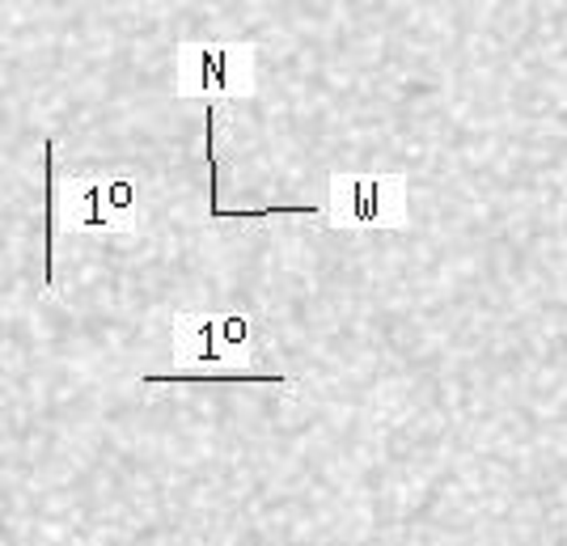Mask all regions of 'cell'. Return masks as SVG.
Listing matches in <instances>:
<instances>
[{"instance_id":"cell-6","label":"cell","mask_w":567,"mask_h":546,"mask_svg":"<svg viewBox=\"0 0 567 546\" xmlns=\"http://www.w3.org/2000/svg\"><path fill=\"white\" fill-rule=\"evenodd\" d=\"M204 157H208V174H213V213L216 220H225V208H220V166H216V106L204 111Z\"/></svg>"},{"instance_id":"cell-1","label":"cell","mask_w":567,"mask_h":546,"mask_svg":"<svg viewBox=\"0 0 567 546\" xmlns=\"http://www.w3.org/2000/svg\"><path fill=\"white\" fill-rule=\"evenodd\" d=\"M174 352L187 360L190 373H144V385H174V381H271L288 385L284 373H241L234 369L237 352L225 339L220 313H174Z\"/></svg>"},{"instance_id":"cell-5","label":"cell","mask_w":567,"mask_h":546,"mask_svg":"<svg viewBox=\"0 0 567 546\" xmlns=\"http://www.w3.org/2000/svg\"><path fill=\"white\" fill-rule=\"evenodd\" d=\"M43 178H48V246H43V285L48 292L55 288V241L64 225V187H60V169H55V141H43Z\"/></svg>"},{"instance_id":"cell-3","label":"cell","mask_w":567,"mask_h":546,"mask_svg":"<svg viewBox=\"0 0 567 546\" xmlns=\"http://www.w3.org/2000/svg\"><path fill=\"white\" fill-rule=\"evenodd\" d=\"M141 213V183L132 174H81L64 187V220L94 234H127Z\"/></svg>"},{"instance_id":"cell-4","label":"cell","mask_w":567,"mask_h":546,"mask_svg":"<svg viewBox=\"0 0 567 546\" xmlns=\"http://www.w3.org/2000/svg\"><path fill=\"white\" fill-rule=\"evenodd\" d=\"M255 90V60L246 43H183L178 94L183 97H241Z\"/></svg>"},{"instance_id":"cell-2","label":"cell","mask_w":567,"mask_h":546,"mask_svg":"<svg viewBox=\"0 0 567 546\" xmlns=\"http://www.w3.org/2000/svg\"><path fill=\"white\" fill-rule=\"evenodd\" d=\"M331 225L355 229H399L406 225V183L402 174H343L322 204Z\"/></svg>"}]
</instances>
